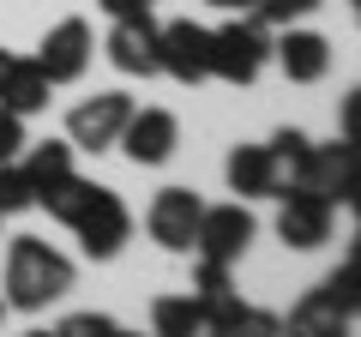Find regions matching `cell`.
<instances>
[{
    "label": "cell",
    "mask_w": 361,
    "mask_h": 337,
    "mask_svg": "<svg viewBox=\"0 0 361 337\" xmlns=\"http://www.w3.org/2000/svg\"><path fill=\"white\" fill-rule=\"evenodd\" d=\"M37 205L49 211L61 229L78 235L85 259H115L121 247H127V235H133V211H127V199H121L115 187H103V181H85V175H66V181L42 187Z\"/></svg>",
    "instance_id": "1"
},
{
    "label": "cell",
    "mask_w": 361,
    "mask_h": 337,
    "mask_svg": "<svg viewBox=\"0 0 361 337\" xmlns=\"http://www.w3.org/2000/svg\"><path fill=\"white\" fill-rule=\"evenodd\" d=\"M73 259L61 247H49L42 235H13L6 241V271H0V289H6V313H42L73 289Z\"/></svg>",
    "instance_id": "2"
},
{
    "label": "cell",
    "mask_w": 361,
    "mask_h": 337,
    "mask_svg": "<svg viewBox=\"0 0 361 337\" xmlns=\"http://www.w3.org/2000/svg\"><path fill=\"white\" fill-rule=\"evenodd\" d=\"M271 61V30L253 13H235L229 25L211 30V78L223 85H253Z\"/></svg>",
    "instance_id": "3"
},
{
    "label": "cell",
    "mask_w": 361,
    "mask_h": 337,
    "mask_svg": "<svg viewBox=\"0 0 361 337\" xmlns=\"http://www.w3.org/2000/svg\"><path fill=\"white\" fill-rule=\"evenodd\" d=\"M259 235V217L247 211V199H229V205H205L199 211V229H193V259H217V265H235L253 247Z\"/></svg>",
    "instance_id": "4"
},
{
    "label": "cell",
    "mask_w": 361,
    "mask_h": 337,
    "mask_svg": "<svg viewBox=\"0 0 361 337\" xmlns=\"http://www.w3.org/2000/svg\"><path fill=\"white\" fill-rule=\"evenodd\" d=\"M157 73H169L175 85H205L211 78V30L193 25V18L157 25Z\"/></svg>",
    "instance_id": "5"
},
{
    "label": "cell",
    "mask_w": 361,
    "mask_h": 337,
    "mask_svg": "<svg viewBox=\"0 0 361 337\" xmlns=\"http://www.w3.org/2000/svg\"><path fill=\"white\" fill-rule=\"evenodd\" d=\"M127 115H133V97H127V91H97V97H85V103L66 115V145H73V151H90V157L115 151Z\"/></svg>",
    "instance_id": "6"
},
{
    "label": "cell",
    "mask_w": 361,
    "mask_h": 337,
    "mask_svg": "<svg viewBox=\"0 0 361 337\" xmlns=\"http://www.w3.org/2000/svg\"><path fill=\"white\" fill-rule=\"evenodd\" d=\"M199 211H205V199H199L193 187H163V193L145 205V229H151V241L169 247V253H193Z\"/></svg>",
    "instance_id": "7"
},
{
    "label": "cell",
    "mask_w": 361,
    "mask_h": 337,
    "mask_svg": "<svg viewBox=\"0 0 361 337\" xmlns=\"http://www.w3.org/2000/svg\"><path fill=\"white\" fill-rule=\"evenodd\" d=\"M115 145H121V151H127L139 168L169 163V157H175V145H180V121H175V109H139V103H133V115H127V127H121Z\"/></svg>",
    "instance_id": "8"
},
{
    "label": "cell",
    "mask_w": 361,
    "mask_h": 337,
    "mask_svg": "<svg viewBox=\"0 0 361 337\" xmlns=\"http://www.w3.org/2000/svg\"><path fill=\"white\" fill-rule=\"evenodd\" d=\"M283 205H277V235H283V247H295V253H307V247L331 241V223H337V205H325L319 193H307V187H283Z\"/></svg>",
    "instance_id": "9"
},
{
    "label": "cell",
    "mask_w": 361,
    "mask_h": 337,
    "mask_svg": "<svg viewBox=\"0 0 361 337\" xmlns=\"http://www.w3.org/2000/svg\"><path fill=\"white\" fill-rule=\"evenodd\" d=\"M90 54H97V37H90V25H85V18H61V25L42 37L37 66L49 73V85H73V78H85Z\"/></svg>",
    "instance_id": "10"
},
{
    "label": "cell",
    "mask_w": 361,
    "mask_h": 337,
    "mask_svg": "<svg viewBox=\"0 0 361 337\" xmlns=\"http://www.w3.org/2000/svg\"><path fill=\"white\" fill-rule=\"evenodd\" d=\"M307 193H319L325 205H349L355 199V139H337V145H313L301 181Z\"/></svg>",
    "instance_id": "11"
},
{
    "label": "cell",
    "mask_w": 361,
    "mask_h": 337,
    "mask_svg": "<svg viewBox=\"0 0 361 337\" xmlns=\"http://www.w3.org/2000/svg\"><path fill=\"white\" fill-rule=\"evenodd\" d=\"M271 54H277L289 85H319L331 73V42L319 30H307V25H283V37L271 42Z\"/></svg>",
    "instance_id": "12"
},
{
    "label": "cell",
    "mask_w": 361,
    "mask_h": 337,
    "mask_svg": "<svg viewBox=\"0 0 361 337\" xmlns=\"http://www.w3.org/2000/svg\"><path fill=\"white\" fill-rule=\"evenodd\" d=\"M109 61H115V73L127 78H157V18L139 13V18H115V30H109Z\"/></svg>",
    "instance_id": "13"
},
{
    "label": "cell",
    "mask_w": 361,
    "mask_h": 337,
    "mask_svg": "<svg viewBox=\"0 0 361 337\" xmlns=\"http://www.w3.org/2000/svg\"><path fill=\"white\" fill-rule=\"evenodd\" d=\"M223 181L241 199H277L283 193V175H277V163H271L265 145H235L229 163H223Z\"/></svg>",
    "instance_id": "14"
},
{
    "label": "cell",
    "mask_w": 361,
    "mask_h": 337,
    "mask_svg": "<svg viewBox=\"0 0 361 337\" xmlns=\"http://www.w3.org/2000/svg\"><path fill=\"white\" fill-rule=\"evenodd\" d=\"M283 337H355V313L337 307L325 289H307V295L289 307L283 319Z\"/></svg>",
    "instance_id": "15"
},
{
    "label": "cell",
    "mask_w": 361,
    "mask_h": 337,
    "mask_svg": "<svg viewBox=\"0 0 361 337\" xmlns=\"http://www.w3.org/2000/svg\"><path fill=\"white\" fill-rule=\"evenodd\" d=\"M49 103H54V85H49V73L37 66V54L6 66V78H0V109H13L18 121H30V115H42Z\"/></svg>",
    "instance_id": "16"
},
{
    "label": "cell",
    "mask_w": 361,
    "mask_h": 337,
    "mask_svg": "<svg viewBox=\"0 0 361 337\" xmlns=\"http://www.w3.org/2000/svg\"><path fill=\"white\" fill-rule=\"evenodd\" d=\"M205 337H283V319L271 307H259V301L229 295L223 307L205 313Z\"/></svg>",
    "instance_id": "17"
},
{
    "label": "cell",
    "mask_w": 361,
    "mask_h": 337,
    "mask_svg": "<svg viewBox=\"0 0 361 337\" xmlns=\"http://www.w3.org/2000/svg\"><path fill=\"white\" fill-rule=\"evenodd\" d=\"M151 337H205V313L193 295H157L151 301Z\"/></svg>",
    "instance_id": "18"
},
{
    "label": "cell",
    "mask_w": 361,
    "mask_h": 337,
    "mask_svg": "<svg viewBox=\"0 0 361 337\" xmlns=\"http://www.w3.org/2000/svg\"><path fill=\"white\" fill-rule=\"evenodd\" d=\"M18 163H25V175H30V187H54V181H66L73 175V145L66 139H42V145H25L18 151Z\"/></svg>",
    "instance_id": "19"
},
{
    "label": "cell",
    "mask_w": 361,
    "mask_h": 337,
    "mask_svg": "<svg viewBox=\"0 0 361 337\" xmlns=\"http://www.w3.org/2000/svg\"><path fill=\"white\" fill-rule=\"evenodd\" d=\"M265 151H271V163H277V175H283V187H295L301 168H307V157H313V139H307L301 127H283Z\"/></svg>",
    "instance_id": "20"
},
{
    "label": "cell",
    "mask_w": 361,
    "mask_h": 337,
    "mask_svg": "<svg viewBox=\"0 0 361 337\" xmlns=\"http://www.w3.org/2000/svg\"><path fill=\"white\" fill-rule=\"evenodd\" d=\"M229 295H241V289H235V277H229V265H217V259H199V265H193V301H199V313L223 307Z\"/></svg>",
    "instance_id": "21"
},
{
    "label": "cell",
    "mask_w": 361,
    "mask_h": 337,
    "mask_svg": "<svg viewBox=\"0 0 361 337\" xmlns=\"http://www.w3.org/2000/svg\"><path fill=\"white\" fill-rule=\"evenodd\" d=\"M18 211H37V187H30L25 163H0V217H18Z\"/></svg>",
    "instance_id": "22"
},
{
    "label": "cell",
    "mask_w": 361,
    "mask_h": 337,
    "mask_svg": "<svg viewBox=\"0 0 361 337\" xmlns=\"http://www.w3.org/2000/svg\"><path fill=\"white\" fill-rule=\"evenodd\" d=\"M325 0H253V18L265 30H283V25H301V18H313Z\"/></svg>",
    "instance_id": "23"
},
{
    "label": "cell",
    "mask_w": 361,
    "mask_h": 337,
    "mask_svg": "<svg viewBox=\"0 0 361 337\" xmlns=\"http://www.w3.org/2000/svg\"><path fill=\"white\" fill-rule=\"evenodd\" d=\"M319 289H325V295L337 301V307H349V313H355V307H361V259H355V253H349V259L337 265V271L325 277Z\"/></svg>",
    "instance_id": "24"
},
{
    "label": "cell",
    "mask_w": 361,
    "mask_h": 337,
    "mask_svg": "<svg viewBox=\"0 0 361 337\" xmlns=\"http://www.w3.org/2000/svg\"><path fill=\"white\" fill-rule=\"evenodd\" d=\"M121 325L109 319V313H73V319L54 325V337H115Z\"/></svg>",
    "instance_id": "25"
},
{
    "label": "cell",
    "mask_w": 361,
    "mask_h": 337,
    "mask_svg": "<svg viewBox=\"0 0 361 337\" xmlns=\"http://www.w3.org/2000/svg\"><path fill=\"white\" fill-rule=\"evenodd\" d=\"M25 145H30V139H25V121H18L13 109H0V163H13Z\"/></svg>",
    "instance_id": "26"
},
{
    "label": "cell",
    "mask_w": 361,
    "mask_h": 337,
    "mask_svg": "<svg viewBox=\"0 0 361 337\" xmlns=\"http://www.w3.org/2000/svg\"><path fill=\"white\" fill-rule=\"evenodd\" d=\"M97 6H103L109 18H139V13H151L157 0H97Z\"/></svg>",
    "instance_id": "27"
},
{
    "label": "cell",
    "mask_w": 361,
    "mask_h": 337,
    "mask_svg": "<svg viewBox=\"0 0 361 337\" xmlns=\"http://www.w3.org/2000/svg\"><path fill=\"white\" fill-rule=\"evenodd\" d=\"M361 133V91H349L343 97V139H355Z\"/></svg>",
    "instance_id": "28"
},
{
    "label": "cell",
    "mask_w": 361,
    "mask_h": 337,
    "mask_svg": "<svg viewBox=\"0 0 361 337\" xmlns=\"http://www.w3.org/2000/svg\"><path fill=\"white\" fill-rule=\"evenodd\" d=\"M205 6H217V13H253V0H205Z\"/></svg>",
    "instance_id": "29"
},
{
    "label": "cell",
    "mask_w": 361,
    "mask_h": 337,
    "mask_svg": "<svg viewBox=\"0 0 361 337\" xmlns=\"http://www.w3.org/2000/svg\"><path fill=\"white\" fill-rule=\"evenodd\" d=\"M25 337H54V331H49V325H30V331H25Z\"/></svg>",
    "instance_id": "30"
},
{
    "label": "cell",
    "mask_w": 361,
    "mask_h": 337,
    "mask_svg": "<svg viewBox=\"0 0 361 337\" xmlns=\"http://www.w3.org/2000/svg\"><path fill=\"white\" fill-rule=\"evenodd\" d=\"M6 66H13V54H6V49H0V78H6Z\"/></svg>",
    "instance_id": "31"
},
{
    "label": "cell",
    "mask_w": 361,
    "mask_h": 337,
    "mask_svg": "<svg viewBox=\"0 0 361 337\" xmlns=\"http://www.w3.org/2000/svg\"><path fill=\"white\" fill-rule=\"evenodd\" d=\"M115 337H151V331H127V325H121V331H115Z\"/></svg>",
    "instance_id": "32"
},
{
    "label": "cell",
    "mask_w": 361,
    "mask_h": 337,
    "mask_svg": "<svg viewBox=\"0 0 361 337\" xmlns=\"http://www.w3.org/2000/svg\"><path fill=\"white\" fill-rule=\"evenodd\" d=\"M0 325H6V301H0Z\"/></svg>",
    "instance_id": "33"
}]
</instances>
